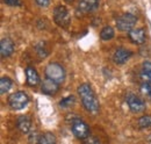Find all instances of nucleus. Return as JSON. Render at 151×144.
Masks as SVG:
<instances>
[{
  "mask_svg": "<svg viewBox=\"0 0 151 144\" xmlns=\"http://www.w3.org/2000/svg\"><path fill=\"white\" fill-rule=\"evenodd\" d=\"M78 94L81 99L84 107L86 108V110H88L90 113H96L99 110L100 108L99 101L90 84H81L78 87Z\"/></svg>",
  "mask_w": 151,
  "mask_h": 144,
  "instance_id": "obj_1",
  "label": "nucleus"
},
{
  "mask_svg": "<svg viewBox=\"0 0 151 144\" xmlns=\"http://www.w3.org/2000/svg\"><path fill=\"white\" fill-rule=\"evenodd\" d=\"M45 76H47V78L51 79L52 81H55L59 85L65 79V70L62 65H59L57 63H50L45 68Z\"/></svg>",
  "mask_w": 151,
  "mask_h": 144,
  "instance_id": "obj_2",
  "label": "nucleus"
},
{
  "mask_svg": "<svg viewBox=\"0 0 151 144\" xmlns=\"http://www.w3.org/2000/svg\"><path fill=\"white\" fill-rule=\"evenodd\" d=\"M137 22V18L132 13H124L116 20V27L121 32H130Z\"/></svg>",
  "mask_w": 151,
  "mask_h": 144,
  "instance_id": "obj_3",
  "label": "nucleus"
},
{
  "mask_svg": "<svg viewBox=\"0 0 151 144\" xmlns=\"http://www.w3.org/2000/svg\"><path fill=\"white\" fill-rule=\"evenodd\" d=\"M28 102H29V96H28V94L24 93V92H21V91L13 93V94L9 96V99H8L9 106L13 108V109H15V110H19V109L24 108L28 105Z\"/></svg>",
  "mask_w": 151,
  "mask_h": 144,
  "instance_id": "obj_4",
  "label": "nucleus"
},
{
  "mask_svg": "<svg viewBox=\"0 0 151 144\" xmlns=\"http://www.w3.org/2000/svg\"><path fill=\"white\" fill-rule=\"evenodd\" d=\"M71 129H72L73 135L79 140H86L90 136V128H88V126L84 121H81L79 119H77L72 122Z\"/></svg>",
  "mask_w": 151,
  "mask_h": 144,
  "instance_id": "obj_5",
  "label": "nucleus"
},
{
  "mask_svg": "<svg viewBox=\"0 0 151 144\" xmlns=\"http://www.w3.org/2000/svg\"><path fill=\"white\" fill-rule=\"evenodd\" d=\"M54 20L59 27H68L70 23V14L66 7L64 6H57L54 9Z\"/></svg>",
  "mask_w": 151,
  "mask_h": 144,
  "instance_id": "obj_6",
  "label": "nucleus"
},
{
  "mask_svg": "<svg viewBox=\"0 0 151 144\" xmlns=\"http://www.w3.org/2000/svg\"><path fill=\"white\" fill-rule=\"evenodd\" d=\"M126 101H127V104H128V106L132 113H141L145 109L144 101L139 96H137L136 94H128L126 98Z\"/></svg>",
  "mask_w": 151,
  "mask_h": 144,
  "instance_id": "obj_7",
  "label": "nucleus"
},
{
  "mask_svg": "<svg viewBox=\"0 0 151 144\" xmlns=\"http://www.w3.org/2000/svg\"><path fill=\"white\" fill-rule=\"evenodd\" d=\"M14 53V43L11 38H2L0 42V54L2 58L9 57Z\"/></svg>",
  "mask_w": 151,
  "mask_h": 144,
  "instance_id": "obj_8",
  "label": "nucleus"
},
{
  "mask_svg": "<svg viewBox=\"0 0 151 144\" xmlns=\"http://www.w3.org/2000/svg\"><path fill=\"white\" fill-rule=\"evenodd\" d=\"M99 0H78V9L83 13H88L98 8Z\"/></svg>",
  "mask_w": 151,
  "mask_h": 144,
  "instance_id": "obj_9",
  "label": "nucleus"
},
{
  "mask_svg": "<svg viewBox=\"0 0 151 144\" xmlns=\"http://www.w3.org/2000/svg\"><path fill=\"white\" fill-rule=\"evenodd\" d=\"M41 90L44 94H48V95H54L58 92V84L52 81L51 79L49 78H45L42 84H41Z\"/></svg>",
  "mask_w": 151,
  "mask_h": 144,
  "instance_id": "obj_10",
  "label": "nucleus"
},
{
  "mask_svg": "<svg viewBox=\"0 0 151 144\" xmlns=\"http://www.w3.org/2000/svg\"><path fill=\"white\" fill-rule=\"evenodd\" d=\"M132 51L124 49V48H120L116 49V51L113 55V60L116 64H124L130 57H132Z\"/></svg>",
  "mask_w": 151,
  "mask_h": 144,
  "instance_id": "obj_11",
  "label": "nucleus"
},
{
  "mask_svg": "<svg viewBox=\"0 0 151 144\" xmlns=\"http://www.w3.org/2000/svg\"><path fill=\"white\" fill-rule=\"evenodd\" d=\"M129 38L135 44H142L145 42V30L143 28H135L129 32Z\"/></svg>",
  "mask_w": 151,
  "mask_h": 144,
  "instance_id": "obj_12",
  "label": "nucleus"
},
{
  "mask_svg": "<svg viewBox=\"0 0 151 144\" xmlns=\"http://www.w3.org/2000/svg\"><path fill=\"white\" fill-rule=\"evenodd\" d=\"M17 127L22 134H27L29 132L30 128H32V121L29 119V116L27 115H21L18 117V121H17Z\"/></svg>",
  "mask_w": 151,
  "mask_h": 144,
  "instance_id": "obj_13",
  "label": "nucleus"
},
{
  "mask_svg": "<svg viewBox=\"0 0 151 144\" xmlns=\"http://www.w3.org/2000/svg\"><path fill=\"white\" fill-rule=\"evenodd\" d=\"M26 77H27V84L29 86H36L40 83V76H38L37 71L32 68V66H28L26 69Z\"/></svg>",
  "mask_w": 151,
  "mask_h": 144,
  "instance_id": "obj_14",
  "label": "nucleus"
},
{
  "mask_svg": "<svg viewBox=\"0 0 151 144\" xmlns=\"http://www.w3.org/2000/svg\"><path fill=\"white\" fill-rule=\"evenodd\" d=\"M38 144H56V137L51 132H45L38 138Z\"/></svg>",
  "mask_w": 151,
  "mask_h": 144,
  "instance_id": "obj_15",
  "label": "nucleus"
},
{
  "mask_svg": "<svg viewBox=\"0 0 151 144\" xmlns=\"http://www.w3.org/2000/svg\"><path fill=\"white\" fill-rule=\"evenodd\" d=\"M115 35V33H114V29L112 27H109V26H106L105 28H102L101 29V32H100V37L104 40V41H109V40H112Z\"/></svg>",
  "mask_w": 151,
  "mask_h": 144,
  "instance_id": "obj_16",
  "label": "nucleus"
},
{
  "mask_svg": "<svg viewBox=\"0 0 151 144\" xmlns=\"http://www.w3.org/2000/svg\"><path fill=\"white\" fill-rule=\"evenodd\" d=\"M12 87V80L8 77H2L0 79V92L1 94H5L6 92L11 90Z\"/></svg>",
  "mask_w": 151,
  "mask_h": 144,
  "instance_id": "obj_17",
  "label": "nucleus"
},
{
  "mask_svg": "<svg viewBox=\"0 0 151 144\" xmlns=\"http://www.w3.org/2000/svg\"><path fill=\"white\" fill-rule=\"evenodd\" d=\"M142 79H151V62H144L141 72Z\"/></svg>",
  "mask_w": 151,
  "mask_h": 144,
  "instance_id": "obj_18",
  "label": "nucleus"
},
{
  "mask_svg": "<svg viewBox=\"0 0 151 144\" xmlns=\"http://www.w3.org/2000/svg\"><path fill=\"white\" fill-rule=\"evenodd\" d=\"M138 127L141 129H150L151 128V116L144 115L138 119Z\"/></svg>",
  "mask_w": 151,
  "mask_h": 144,
  "instance_id": "obj_19",
  "label": "nucleus"
},
{
  "mask_svg": "<svg viewBox=\"0 0 151 144\" xmlns=\"http://www.w3.org/2000/svg\"><path fill=\"white\" fill-rule=\"evenodd\" d=\"M143 83L141 85V91L151 98V79H142Z\"/></svg>",
  "mask_w": 151,
  "mask_h": 144,
  "instance_id": "obj_20",
  "label": "nucleus"
},
{
  "mask_svg": "<svg viewBox=\"0 0 151 144\" xmlns=\"http://www.w3.org/2000/svg\"><path fill=\"white\" fill-rule=\"evenodd\" d=\"M75 102H76V98L73 95H70V96L64 98V99L59 102V106L63 108H69V107H71L72 105H75Z\"/></svg>",
  "mask_w": 151,
  "mask_h": 144,
  "instance_id": "obj_21",
  "label": "nucleus"
},
{
  "mask_svg": "<svg viewBox=\"0 0 151 144\" xmlns=\"http://www.w3.org/2000/svg\"><path fill=\"white\" fill-rule=\"evenodd\" d=\"M36 53L40 55V57L41 58H44V57H47V55H48V51H47V49L44 48V45L41 43V44H37L36 45Z\"/></svg>",
  "mask_w": 151,
  "mask_h": 144,
  "instance_id": "obj_22",
  "label": "nucleus"
},
{
  "mask_svg": "<svg viewBox=\"0 0 151 144\" xmlns=\"http://www.w3.org/2000/svg\"><path fill=\"white\" fill-rule=\"evenodd\" d=\"M4 1L8 6H20L21 5V0H4Z\"/></svg>",
  "mask_w": 151,
  "mask_h": 144,
  "instance_id": "obj_23",
  "label": "nucleus"
},
{
  "mask_svg": "<svg viewBox=\"0 0 151 144\" xmlns=\"http://www.w3.org/2000/svg\"><path fill=\"white\" fill-rule=\"evenodd\" d=\"M40 7H48L50 5V0H35Z\"/></svg>",
  "mask_w": 151,
  "mask_h": 144,
  "instance_id": "obj_24",
  "label": "nucleus"
},
{
  "mask_svg": "<svg viewBox=\"0 0 151 144\" xmlns=\"http://www.w3.org/2000/svg\"><path fill=\"white\" fill-rule=\"evenodd\" d=\"M85 144H100V142L95 137H90V138H87V141L85 142Z\"/></svg>",
  "mask_w": 151,
  "mask_h": 144,
  "instance_id": "obj_25",
  "label": "nucleus"
},
{
  "mask_svg": "<svg viewBox=\"0 0 151 144\" xmlns=\"http://www.w3.org/2000/svg\"><path fill=\"white\" fill-rule=\"evenodd\" d=\"M65 1H66V2H73L75 0H65Z\"/></svg>",
  "mask_w": 151,
  "mask_h": 144,
  "instance_id": "obj_26",
  "label": "nucleus"
}]
</instances>
